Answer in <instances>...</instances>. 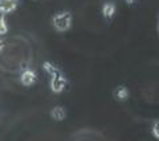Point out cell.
<instances>
[{
  "mask_svg": "<svg viewBox=\"0 0 159 141\" xmlns=\"http://www.w3.org/2000/svg\"><path fill=\"white\" fill-rule=\"evenodd\" d=\"M44 69L47 70V73H49V74H52V75H54V74H57V73H60V71L57 70V67L54 66L53 64H51V62H45V64H44Z\"/></svg>",
  "mask_w": 159,
  "mask_h": 141,
  "instance_id": "cell-9",
  "label": "cell"
},
{
  "mask_svg": "<svg viewBox=\"0 0 159 141\" xmlns=\"http://www.w3.org/2000/svg\"><path fill=\"white\" fill-rule=\"evenodd\" d=\"M17 7V0H0V12L8 13Z\"/></svg>",
  "mask_w": 159,
  "mask_h": 141,
  "instance_id": "cell-3",
  "label": "cell"
},
{
  "mask_svg": "<svg viewBox=\"0 0 159 141\" xmlns=\"http://www.w3.org/2000/svg\"><path fill=\"white\" fill-rule=\"evenodd\" d=\"M151 133H152L154 137L159 141V119L152 121V124H151Z\"/></svg>",
  "mask_w": 159,
  "mask_h": 141,
  "instance_id": "cell-8",
  "label": "cell"
},
{
  "mask_svg": "<svg viewBox=\"0 0 159 141\" xmlns=\"http://www.w3.org/2000/svg\"><path fill=\"white\" fill-rule=\"evenodd\" d=\"M53 25L57 31H66L72 25V16L69 12H61L53 17Z\"/></svg>",
  "mask_w": 159,
  "mask_h": 141,
  "instance_id": "cell-1",
  "label": "cell"
},
{
  "mask_svg": "<svg viewBox=\"0 0 159 141\" xmlns=\"http://www.w3.org/2000/svg\"><path fill=\"white\" fill-rule=\"evenodd\" d=\"M126 2H127V3H129V4H131V3H133V2H134V0H126Z\"/></svg>",
  "mask_w": 159,
  "mask_h": 141,
  "instance_id": "cell-12",
  "label": "cell"
},
{
  "mask_svg": "<svg viewBox=\"0 0 159 141\" xmlns=\"http://www.w3.org/2000/svg\"><path fill=\"white\" fill-rule=\"evenodd\" d=\"M20 81H21V83L24 86H31V85H33V82L36 81V73L32 70L23 71L21 77H20Z\"/></svg>",
  "mask_w": 159,
  "mask_h": 141,
  "instance_id": "cell-4",
  "label": "cell"
},
{
  "mask_svg": "<svg viewBox=\"0 0 159 141\" xmlns=\"http://www.w3.org/2000/svg\"><path fill=\"white\" fill-rule=\"evenodd\" d=\"M51 115H52V118L54 119V120H57V121H60V120H62V119H65V110L62 108V107H60V106H56L51 111Z\"/></svg>",
  "mask_w": 159,
  "mask_h": 141,
  "instance_id": "cell-6",
  "label": "cell"
},
{
  "mask_svg": "<svg viewBox=\"0 0 159 141\" xmlns=\"http://www.w3.org/2000/svg\"><path fill=\"white\" fill-rule=\"evenodd\" d=\"M66 86V79L62 77L61 73H57L52 77V82H51V89L54 92H61Z\"/></svg>",
  "mask_w": 159,
  "mask_h": 141,
  "instance_id": "cell-2",
  "label": "cell"
},
{
  "mask_svg": "<svg viewBox=\"0 0 159 141\" xmlns=\"http://www.w3.org/2000/svg\"><path fill=\"white\" fill-rule=\"evenodd\" d=\"M158 32H159V15H158Z\"/></svg>",
  "mask_w": 159,
  "mask_h": 141,
  "instance_id": "cell-13",
  "label": "cell"
},
{
  "mask_svg": "<svg viewBox=\"0 0 159 141\" xmlns=\"http://www.w3.org/2000/svg\"><path fill=\"white\" fill-rule=\"evenodd\" d=\"M102 13H103V16L107 17V19L113 17V15L116 13V6H114L113 3H110V2L105 3L103 4V7H102Z\"/></svg>",
  "mask_w": 159,
  "mask_h": 141,
  "instance_id": "cell-7",
  "label": "cell"
},
{
  "mask_svg": "<svg viewBox=\"0 0 159 141\" xmlns=\"http://www.w3.org/2000/svg\"><path fill=\"white\" fill-rule=\"evenodd\" d=\"M113 95H114V98H116L117 100H119V102L126 100V99H127V96H129V90L126 89L125 86H118L117 89L114 90Z\"/></svg>",
  "mask_w": 159,
  "mask_h": 141,
  "instance_id": "cell-5",
  "label": "cell"
},
{
  "mask_svg": "<svg viewBox=\"0 0 159 141\" xmlns=\"http://www.w3.org/2000/svg\"><path fill=\"white\" fill-rule=\"evenodd\" d=\"M7 32V24L3 19V13L0 12V35H4Z\"/></svg>",
  "mask_w": 159,
  "mask_h": 141,
  "instance_id": "cell-10",
  "label": "cell"
},
{
  "mask_svg": "<svg viewBox=\"0 0 159 141\" xmlns=\"http://www.w3.org/2000/svg\"><path fill=\"white\" fill-rule=\"evenodd\" d=\"M3 45H4V42H3L2 40H0V50H2V48H3Z\"/></svg>",
  "mask_w": 159,
  "mask_h": 141,
  "instance_id": "cell-11",
  "label": "cell"
}]
</instances>
